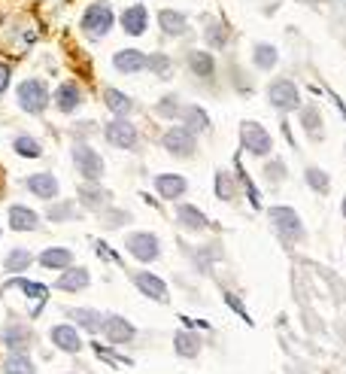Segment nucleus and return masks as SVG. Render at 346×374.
<instances>
[{"label": "nucleus", "mask_w": 346, "mask_h": 374, "mask_svg": "<svg viewBox=\"0 0 346 374\" xmlns=\"http://www.w3.org/2000/svg\"><path fill=\"white\" fill-rule=\"evenodd\" d=\"M177 216H179V222H182V225L191 228V232H200V228H207V225H209V222H207V216L200 213L198 207H191V204H179Z\"/></svg>", "instance_id": "nucleus-26"}, {"label": "nucleus", "mask_w": 346, "mask_h": 374, "mask_svg": "<svg viewBox=\"0 0 346 374\" xmlns=\"http://www.w3.org/2000/svg\"><path fill=\"white\" fill-rule=\"evenodd\" d=\"M13 286L25 289V295L34 301V316L40 314L43 305H46V286H40V283H31V280H22V277H15V280H13Z\"/></svg>", "instance_id": "nucleus-25"}, {"label": "nucleus", "mask_w": 346, "mask_h": 374, "mask_svg": "<svg viewBox=\"0 0 346 374\" xmlns=\"http://www.w3.org/2000/svg\"><path fill=\"white\" fill-rule=\"evenodd\" d=\"M55 104H58L61 113H73V109L82 104L79 88L73 86V82H64V86H58V91H55Z\"/></svg>", "instance_id": "nucleus-23"}, {"label": "nucleus", "mask_w": 346, "mask_h": 374, "mask_svg": "<svg viewBox=\"0 0 346 374\" xmlns=\"http://www.w3.org/2000/svg\"><path fill=\"white\" fill-rule=\"evenodd\" d=\"M173 344H177V353L179 356H198V350H200V338L198 335H191V332H179L177 338H173Z\"/></svg>", "instance_id": "nucleus-33"}, {"label": "nucleus", "mask_w": 346, "mask_h": 374, "mask_svg": "<svg viewBox=\"0 0 346 374\" xmlns=\"http://www.w3.org/2000/svg\"><path fill=\"white\" fill-rule=\"evenodd\" d=\"M25 186L43 201H52L58 195V177H52V173H34V177L25 180Z\"/></svg>", "instance_id": "nucleus-13"}, {"label": "nucleus", "mask_w": 346, "mask_h": 374, "mask_svg": "<svg viewBox=\"0 0 346 374\" xmlns=\"http://www.w3.org/2000/svg\"><path fill=\"white\" fill-rule=\"evenodd\" d=\"M331 4H346V0H331Z\"/></svg>", "instance_id": "nucleus-45"}, {"label": "nucleus", "mask_w": 346, "mask_h": 374, "mask_svg": "<svg viewBox=\"0 0 346 374\" xmlns=\"http://www.w3.org/2000/svg\"><path fill=\"white\" fill-rule=\"evenodd\" d=\"M52 341H55V347H61V350L64 353H76L79 350V335H76V328H73V326H55L52 328Z\"/></svg>", "instance_id": "nucleus-22"}, {"label": "nucleus", "mask_w": 346, "mask_h": 374, "mask_svg": "<svg viewBox=\"0 0 346 374\" xmlns=\"http://www.w3.org/2000/svg\"><path fill=\"white\" fill-rule=\"evenodd\" d=\"M186 64H188V70L195 73L198 79H209L216 73V58L209 52H198V49L188 52L186 55Z\"/></svg>", "instance_id": "nucleus-18"}, {"label": "nucleus", "mask_w": 346, "mask_h": 374, "mask_svg": "<svg viewBox=\"0 0 346 374\" xmlns=\"http://www.w3.org/2000/svg\"><path fill=\"white\" fill-rule=\"evenodd\" d=\"M270 222L277 225V232L286 234V237H300V234H304L300 219H298V213L291 207H273L270 210Z\"/></svg>", "instance_id": "nucleus-9"}, {"label": "nucleus", "mask_w": 346, "mask_h": 374, "mask_svg": "<svg viewBox=\"0 0 346 374\" xmlns=\"http://www.w3.org/2000/svg\"><path fill=\"white\" fill-rule=\"evenodd\" d=\"M88 283H91V277H88L85 268H67L58 277V283H55V286L64 289V292H79V289H85Z\"/></svg>", "instance_id": "nucleus-21"}, {"label": "nucleus", "mask_w": 346, "mask_h": 374, "mask_svg": "<svg viewBox=\"0 0 346 374\" xmlns=\"http://www.w3.org/2000/svg\"><path fill=\"white\" fill-rule=\"evenodd\" d=\"M6 86H9V67H6V64H0V95L6 91Z\"/></svg>", "instance_id": "nucleus-42"}, {"label": "nucleus", "mask_w": 346, "mask_h": 374, "mask_svg": "<svg viewBox=\"0 0 346 374\" xmlns=\"http://www.w3.org/2000/svg\"><path fill=\"white\" fill-rule=\"evenodd\" d=\"M155 189H158L164 198H179L182 192L188 189V182H186V177H179V173H161V177H155Z\"/></svg>", "instance_id": "nucleus-19"}, {"label": "nucleus", "mask_w": 346, "mask_h": 374, "mask_svg": "<svg viewBox=\"0 0 346 374\" xmlns=\"http://www.w3.org/2000/svg\"><path fill=\"white\" fill-rule=\"evenodd\" d=\"M104 332H106V338L113 344H127L137 335V328L127 323V319H122V316H106L104 319Z\"/></svg>", "instance_id": "nucleus-14"}, {"label": "nucleus", "mask_w": 346, "mask_h": 374, "mask_svg": "<svg viewBox=\"0 0 346 374\" xmlns=\"http://www.w3.org/2000/svg\"><path fill=\"white\" fill-rule=\"evenodd\" d=\"M18 104H22L25 113H34L40 116L46 107H49V91H46V82L43 79H25L18 86Z\"/></svg>", "instance_id": "nucleus-2"}, {"label": "nucleus", "mask_w": 346, "mask_h": 374, "mask_svg": "<svg viewBox=\"0 0 346 374\" xmlns=\"http://www.w3.org/2000/svg\"><path fill=\"white\" fill-rule=\"evenodd\" d=\"M31 328L22 326V323H9L4 328V344L9 347V350H15V353H25L27 347H31Z\"/></svg>", "instance_id": "nucleus-15"}, {"label": "nucleus", "mask_w": 346, "mask_h": 374, "mask_svg": "<svg viewBox=\"0 0 346 374\" xmlns=\"http://www.w3.org/2000/svg\"><path fill=\"white\" fill-rule=\"evenodd\" d=\"M155 113L164 116V119H173V116H179L182 113V107H179V98L177 95H167V98H161L158 100V107H155Z\"/></svg>", "instance_id": "nucleus-38"}, {"label": "nucleus", "mask_w": 346, "mask_h": 374, "mask_svg": "<svg viewBox=\"0 0 346 374\" xmlns=\"http://www.w3.org/2000/svg\"><path fill=\"white\" fill-rule=\"evenodd\" d=\"M4 374H36V368L25 353H13V356H6V362H4Z\"/></svg>", "instance_id": "nucleus-31"}, {"label": "nucleus", "mask_w": 346, "mask_h": 374, "mask_svg": "<svg viewBox=\"0 0 346 374\" xmlns=\"http://www.w3.org/2000/svg\"><path fill=\"white\" fill-rule=\"evenodd\" d=\"M40 262L46 265V268H70L73 253L67 250V246H52V250H46L40 255Z\"/></svg>", "instance_id": "nucleus-27"}, {"label": "nucleus", "mask_w": 346, "mask_h": 374, "mask_svg": "<svg viewBox=\"0 0 346 374\" xmlns=\"http://www.w3.org/2000/svg\"><path fill=\"white\" fill-rule=\"evenodd\" d=\"M164 149H167L170 155H191L195 152V131H188L186 125H177V128H167L164 131Z\"/></svg>", "instance_id": "nucleus-7"}, {"label": "nucleus", "mask_w": 346, "mask_h": 374, "mask_svg": "<svg viewBox=\"0 0 346 374\" xmlns=\"http://www.w3.org/2000/svg\"><path fill=\"white\" fill-rule=\"evenodd\" d=\"M70 216H73V204H70V201L49 207V219H55V222H61V219H70Z\"/></svg>", "instance_id": "nucleus-41"}, {"label": "nucleus", "mask_w": 346, "mask_h": 374, "mask_svg": "<svg viewBox=\"0 0 346 374\" xmlns=\"http://www.w3.org/2000/svg\"><path fill=\"white\" fill-rule=\"evenodd\" d=\"M298 4H304V6H319L322 0H298Z\"/></svg>", "instance_id": "nucleus-44"}, {"label": "nucleus", "mask_w": 346, "mask_h": 374, "mask_svg": "<svg viewBox=\"0 0 346 374\" xmlns=\"http://www.w3.org/2000/svg\"><path fill=\"white\" fill-rule=\"evenodd\" d=\"M300 125H304L307 134H313L316 140L322 137V116H319V107H300Z\"/></svg>", "instance_id": "nucleus-30"}, {"label": "nucleus", "mask_w": 346, "mask_h": 374, "mask_svg": "<svg viewBox=\"0 0 346 374\" xmlns=\"http://www.w3.org/2000/svg\"><path fill=\"white\" fill-rule=\"evenodd\" d=\"M307 182L316 192H328V173L322 168H307Z\"/></svg>", "instance_id": "nucleus-39"}, {"label": "nucleus", "mask_w": 346, "mask_h": 374, "mask_svg": "<svg viewBox=\"0 0 346 374\" xmlns=\"http://www.w3.org/2000/svg\"><path fill=\"white\" fill-rule=\"evenodd\" d=\"M113 22H116V13H113V6H109V4H104V0L91 4L85 13H82V31H85L91 40L106 36V31L113 27Z\"/></svg>", "instance_id": "nucleus-1"}, {"label": "nucleus", "mask_w": 346, "mask_h": 374, "mask_svg": "<svg viewBox=\"0 0 346 374\" xmlns=\"http://www.w3.org/2000/svg\"><path fill=\"white\" fill-rule=\"evenodd\" d=\"M158 25H161V31L167 36H182L188 31V18L182 15L179 9H161V13H158Z\"/></svg>", "instance_id": "nucleus-17"}, {"label": "nucleus", "mask_w": 346, "mask_h": 374, "mask_svg": "<svg viewBox=\"0 0 346 374\" xmlns=\"http://www.w3.org/2000/svg\"><path fill=\"white\" fill-rule=\"evenodd\" d=\"M343 216H346V198H343Z\"/></svg>", "instance_id": "nucleus-46"}, {"label": "nucleus", "mask_w": 346, "mask_h": 374, "mask_svg": "<svg viewBox=\"0 0 346 374\" xmlns=\"http://www.w3.org/2000/svg\"><path fill=\"white\" fill-rule=\"evenodd\" d=\"M134 283H137V289H140L143 295H149V298H155V301H167V286H164V280L155 277V274H149V271H137V274H134Z\"/></svg>", "instance_id": "nucleus-11"}, {"label": "nucleus", "mask_w": 346, "mask_h": 374, "mask_svg": "<svg viewBox=\"0 0 346 374\" xmlns=\"http://www.w3.org/2000/svg\"><path fill=\"white\" fill-rule=\"evenodd\" d=\"M104 137H106V143L118 146V149H134V146H137V128L127 122L125 116L113 119V122L104 128Z\"/></svg>", "instance_id": "nucleus-6"}, {"label": "nucleus", "mask_w": 346, "mask_h": 374, "mask_svg": "<svg viewBox=\"0 0 346 374\" xmlns=\"http://www.w3.org/2000/svg\"><path fill=\"white\" fill-rule=\"evenodd\" d=\"M204 40H207V46H213V49H225L228 46V27L222 22H207Z\"/></svg>", "instance_id": "nucleus-32"}, {"label": "nucleus", "mask_w": 346, "mask_h": 374, "mask_svg": "<svg viewBox=\"0 0 346 374\" xmlns=\"http://www.w3.org/2000/svg\"><path fill=\"white\" fill-rule=\"evenodd\" d=\"M70 319H76V323L85 328V332H97V328H104V316L97 314V310H82V307H73L70 310Z\"/></svg>", "instance_id": "nucleus-28"}, {"label": "nucleus", "mask_w": 346, "mask_h": 374, "mask_svg": "<svg viewBox=\"0 0 346 374\" xmlns=\"http://www.w3.org/2000/svg\"><path fill=\"white\" fill-rule=\"evenodd\" d=\"M36 225H40V216H36L31 207H22V204L9 207V228H13V232H34Z\"/></svg>", "instance_id": "nucleus-16"}, {"label": "nucleus", "mask_w": 346, "mask_h": 374, "mask_svg": "<svg viewBox=\"0 0 346 374\" xmlns=\"http://www.w3.org/2000/svg\"><path fill=\"white\" fill-rule=\"evenodd\" d=\"M122 27H125V34H131V36H143L146 34V27H149V13H146V6H127L125 13H122Z\"/></svg>", "instance_id": "nucleus-10"}, {"label": "nucleus", "mask_w": 346, "mask_h": 374, "mask_svg": "<svg viewBox=\"0 0 346 374\" xmlns=\"http://www.w3.org/2000/svg\"><path fill=\"white\" fill-rule=\"evenodd\" d=\"M79 198H82V204H85V207L95 210V207H100L106 201V192L97 189L95 182H85V186H79Z\"/></svg>", "instance_id": "nucleus-35"}, {"label": "nucleus", "mask_w": 346, "mask_h": 374, "mask_svg": "<svg viewBox=\"0 0 346 374\" xmlns=\"http://www.w3.org/2000/svg\"><path fill=\"white\" fill-rule=\"evenodd\" d=\"M73 164H76V171L88 182H97L100 177H104V159H100V155L91 149V146H85V143L73 146Z\"/></svg>", "instance_id": "nucleus-3"}, {"label": "nucleus", "mask_w": 346, "mask_h": 374, "mask_svg": "<svg viewBox=\"0 0 346 374\" xmlns=\"http://www.w3.org/2000/svg\"><path fill=\"white\" fill-rule=\"evenodd\" d=\"M216 192H219V198L228 201L234 195V189H231V180H228V173H216Z\"/></svg>", "instance_id": "nucleus-40"}, {"label": "nucleus", "mask_w": 346, "mask_h": 374, "mask_svg": "<svg viewBox=\"0 0 346 374\" xmlns=\"http://www.w3.org/2000/svg\"><path fill=\"white\" fill-rule=\"evenodd\" d=\"M104 100H106V107L113 109L116 116H127L134 109V100L127 98V95H122V91H116V88H106L104 91Z\"/></svg>", "instance_id": "nucleus-29"}, {"label": "nucleus", "mask_w": 346, "mask_h": 374, "mask_svg": "<svg viewBox=\"0 0 346 374\" xmlns=\"http://www.w3.org/2000/svg\"><path fill=\"white\" fill-rule=\"evenodd\" d=\"M146 67H149L155 76H161V79H167L170 76V70H173V64H170V58L164 52H155V55H149V61H146Z\"/></svg>", "instance_id": "nucleus-37"}, {"label": "nucleus", "mask_w": 346, "mask_h": 374, "mask_svg": "<svg viewBox=\"0 0 346 374\" xmlns=\"http://www.w3.org/2000/svg\"><path fill=\"white\" fill-rule=\"evenodd\" d=\"M95 246H97V253H100V255H104V259H116V255H113V253H109V246H104V243H100V241H97Z\"/></svg>", "instance_id": "nucleus-43"}, {"label": "nucleus", "mask_w": 346, "mask_h": 374, "mask_svg": "<svg viewBox=\"0 0 346 374\" xmlns=\"http://www.w3.org/2000/svg\"><path fill=\"white\" fill-rule=\"evenodd\" d=\"M268 100H270V107H277V109H298L300 107L298 86L291 79H286V76L273 79L268 86Z\"/></svg>", "instance_id": "nucleus-4"}, {"label": "nucleus", "mask_w": 346, "mask_h": 374, "mask_svg": "<svg viewBox=\"0 0 346 374\" xmlns=\"http://www.w3.org/2000/svg\"><path fill=\"white\" fill-rule=\"evenodd\" d=\"M125 246H127V253H131L134 259H140V262L158 259V237H155V234H146V232L127 234Z\"/></svg>", "instance_id": "nucleus-8"}, {"label": "nucleus", "mask_w": 346, "mask_h": 374, "mask_svg": "<svg viewBox=\"0 0 346 374\" xmlns=\"http://www.w3.org/2000/svg\"><path fill=\"white\" fill-rule=\"evenodd\" d=\"M179 116L186 119V128H188V131H195V134L209 131V116H207L200 107L188 104V107H182V113H179Z\"/></svg>", "instance_id": "nucleus-24"}, {"label": "nucleus", "mask_w": 346, "mask_h": 374, "mask_svg": "<svg viewBox=\"0 0 346 374\" xmlns=\"http://www.w3.org/2000/svg\"><path fill=\"white\" fill-rule=\"evenodd\" d=\"M146 61H149V55H143L140 49H122L113 55V64L118 73H140L146 70Z\"/></svg>", "instance_id": "nucleus-12"}, {"label": "nucleus", "mask_w": 346, "mask_h": 374, "mask_svg": "<svg viewBox=\"0 0 346 374\" xmlns=\"http://www.w3.org/2000/svg\"><path fill=\"white\" fill-rule=\"evenodd\" d=\"M13 149L22 155V159H40L43 155V146L34 140V137H27V134H22V137H15V143H13Z\"/></svg>", "instance_id": "nucleus-34"}, {"label": "nucleus", "mask_w": 346, "mask_h": 374, "mask_svg": "<svg viewBox=\"0 0 346 374\" xmlns=\"http://www.w3.org/2000/svg\"><path fill=\"white\" fill-rule=\"evenodd\" d=\"M31 262H34V255L27 253V250H22V246H18V250H13V253L6 255V271H9V274H22Z\"/></svg>", "instance_id": "nucleus-36"}, {"label": "nucleus", "mask_w": 346, "mask_h": 374, "mask_svg": "<svg viewBox=\"0 0 346 374\" xmlns=\"http://www.w3.org/2000/svg\"><path fill=\"white\" fill-rule=\"evenodd\" d=\"M277 61H279V52H277V46H273V43H255L252 46V64L258 70H273V67H277Z\"/></svg>", "instance_id": "nucleus-20"}, {"label": "nucleus", "mask_w": 346, "mask_h": 374, "mask_svg": "<svg viewBox=\"0 0 346 374\" xmlns=\"http://www.w3.org/2000/svg\"><path fill=\"white\" fill-rule=\"evenodd\" d=\"M240 140H243V149L246 152H252V155H268L273 149V140H270V134L264 131V128L258 122H243L240 125Z\"/></svg>", "instance_id": "nucleus-5"}]
</instances>
